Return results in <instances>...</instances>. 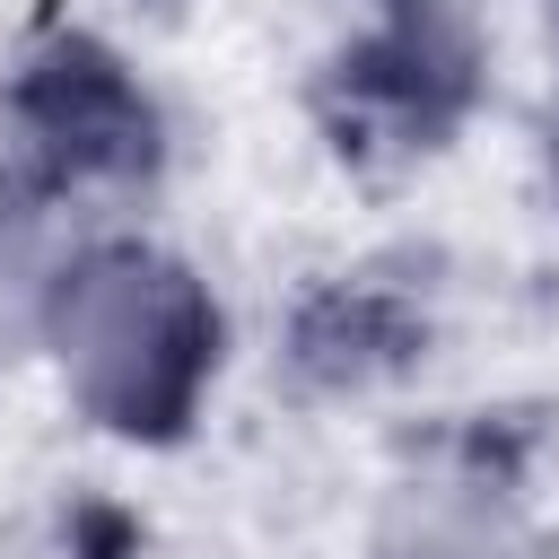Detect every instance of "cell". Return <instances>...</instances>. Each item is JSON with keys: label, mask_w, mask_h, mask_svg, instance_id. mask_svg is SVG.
Instances as JSON below:
<instances>
[{"label": "cell", "mask_w": 559, "mask_h": 559, "mask_svg": "<svg viewBox=\"0 0 559 559\" xmlns=\"http://www.w3.org/2000/svg\"><path fill=\"white\" fill-rule=\"evenodd\" d=\"M44 332H52L61 384L105 428L166 437L210 376L218 314L183 262H166L148 245H96V253L61 262V280L44 297Z\"/></svg>", "instance_id": "6da1fadb"}, {"label": "cell", "mask_w": 559, "mask_h": 559, "mask_svg": "<svg viewBox=\"0 0 559 559\" xmlns=\"http://www.w3.org/2000/svg\"><path fill=\"white\" fill-rule=\"evenodd\" d=\"M550 166H559V105H550Z\"/></svg>", "instance_id": "7a4b0ae2"}]
</instances>
